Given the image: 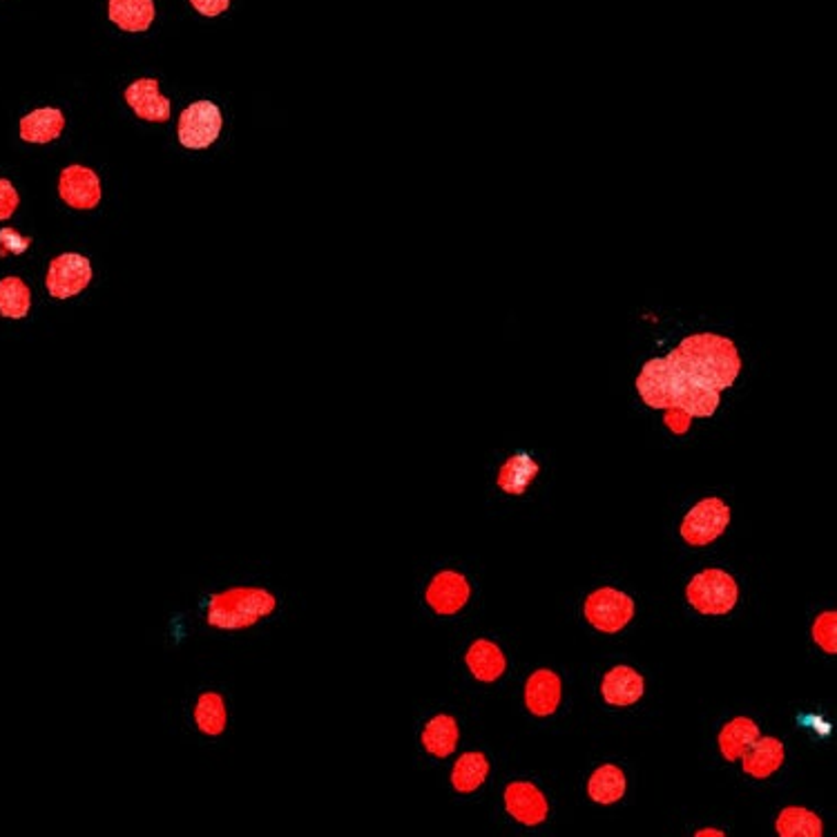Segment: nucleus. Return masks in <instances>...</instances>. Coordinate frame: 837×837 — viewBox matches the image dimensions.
Masks as SVG:
<instances>
[{
    "label": "nucleus",
    "instance_id": "nucleus-5",
    "mask_svg": "<svg viewBox=\"0 0 837 837\" xmlns=\"http://www.w3.org/2000/svg\"><path fill=\"white\" fill-rule=\"evenodd\" d=\"M730 522V507L717 498L700 500L681 522V539L693 548H704L717 541Z\"/></svg>",
    "mask_w": 837,
    "mask_h": 837
},
{
    "label": "nucleus",
    "instance_id": "nucleus-21",
    "mask_svg": "<svg viewBox=\"0 0 837 837\" xmlns=\"http://www.w3.org/2000/svg\"><path fill=\"white\" fill-rule=\"evenodd\" d=\"M65 130V117L56 108H38L21 119V139L27 143L56 141Z\"/></svg>",
    "mask_w": 837,
    "mask_h": 837
},
{
    "label": "nucleus",
    "instance_id": "nucleus-2",
    "mask_svg": "<svg viewBox=\"0 0 837 837\" xmlns=\"http://www.w3.org/2000/svg\"><path fill=\"white\" fill-rule=\"evenodd\" d=\"M279 598L264 585H231L208 596L203 621L217 632H244L271 619Z\"/></svg>",
    "mask_w": 837,
    "mask_h": 837
},
{
    "label": "nucleus",
    "instance_id": "nucleus-1",
    "mask_svg": "<svg viewBox=\"0 0 837 837\" xmlns=\"http://www.w3.org/2000/svg\"><path fill=\"white\" fill-rule=\"evenodd\" d=\"M741 357L730 338L695 333L683 338L665 357L648 360L637 375L641 400L665 411V427L683 436L693 418H711L722 405V392L735 385Z\"/></svg>",
    "mask_w": 837,
    "mask_h": 837
},
{
    "label": "nucleus",
    "instance_id": "nucleus-29",
    "mask_svg": "<svg viewBox=\"0 0 837 837\" xmlns=\"http://www.w3.org/2000/svg\"><path fill=\"white\" fill-rule=\"evenodd\" d=\"M190 5L208 19H214L231 8V0H190Z\"/></svg>",
    "mask_w": 837,
    "mask_h": 837
},
{
    "label": "nucleus",
    "instance_id": "nucleus-22",
    "mask_svg": "<svg viewBox=\"0 0 837 837\" xmlns=\"http://www.w3.org/2000/svg\"><path fill=\"white\" fill-rule=\"evenodd\" d=\"M759 737V726L748 717H735L719 730V750L726 762H737Z\"/></svg>",
    "mask_w": 837,
    "mask_h": 837
},
{
    "label": "nucleus",
    "instance_id": "nucleus-19",
    "mask_svg": "<svg viewBox=\"0 0 837 837\" xmlns=\"http://www.w3.org/2000/svg\"><path fill=\"white\" fill-rule=\"evenodd\" d=\"M459 739H461L459 722H455L451 715L431 717L425 724L420 735L425 750L438 759H447L455 750V746H459Z\"/></svg>",
    "mask_w": 837,
    "mask_h": 837
},
{
    "label": "nucleus",
    "instance_id": "nucleus-11",
    "mask_svg": "<svg viewBox=\"0 0 837 837\" xmlns=\"http://www.w3.org/2000/svg\"><path fill=\"white\" fill-rule=\"evenodd\" d=\"M125 101L139 119L150 123H166L173 117V103L159 92L157 79H136L128 86Z\"/></svg>",
    "mask_w": 837,
    "mask_h": 837
},
{
    "label": "nucleus",
    "instance_id": "nucleus-26",
    "mask_svg": "<svg viewBox=\"0 0 837 837\" xmlns=\"http://www.w3.org/2000/svg\"><path fill=\"white\" fill-rule=\"evenodd\" d=\"M835 632H837V615L833 610L822 613L815 619V624H813V639L828 654L837 652V637H835Z\"/></svg>",
    "mask_w": 837,
    "mask_h": 837
},
{
    "label": "nucleus",
    "instance_id": "nucleus-8",
    "mask_svg": "<svg viewBox=\"0 0 837 837\" xmlns=\"http://www.w3.org/2000/svg\"><path fill=\"white\" fill-rule=\"evenodd\" d=\"M470 596H472L470 581L465 579V574L453 572V570L438 572L425 590L427 605L440 617L459 615L467 605Z\"/></svg>",
    "mask_w": 837,
    "mask_h": 837
},
{
    "label": "nucleus",
    "instance_id": "nucleus-30",
    "mask_svg": "<svg viewBox=\"0 0 837 837\" xmlns=\"http://www.w3.org/2000/svg\"><path fill=\"white\" fill-rule=\"evenodd\" d=\"M715 835H717V837H724L726 833H724V830H717V828H704V830H697V833H695V837H715Z\"/></svg>",
    "mask_w": 837,
    "mask_h": 837
},
{
    "label": "nucleus",
    "instance_id": "nucleus-7",
    "mask_svg": "<svg viewBox=\"0 0 837 837\" xmlns=\"http://www.w3.org/2000/svg\"><path fill=\"white\" fill-rule=\"evenodd\" d=\"M221 125V110L214 103L195 101L179 117V143L188 150H203L219 139Z\"/></svg>",
    "mask_w": 837,
    "mask_h": 837
},
{
    "label": "nucleus",
    "instance_id": "nucleus-17",
    "mask_svg": "<svg viewBox=\"0 0 837 837\" xmlns=\"http://www.w3.org/2000/svg\"><path fill=\"white\" fill-rule=\"evenodd\" d=\"M539 472H541V465L531 459L529 453H514L500 465L496 483L505 494L520 496L529 489L531 483L537 481Z\"/></svg>",
    "mask_w": 837,
    "mask_h": 837
},
{
    "label": "nucleus",
    "instance_id": "nucleus-15",
    "mask_svg": "<svg viewBox=\"0 0 837 837\" xmlns=\"http://www.w3.org/2000/svg\"><path fill=\"white\" fill-rule=\"evenodd\" d=\"M192 722L197 730L208 737L217 739L228 730V704L225 697L219 691H203L197 695L195 706H192Z\"/></svg>",
    "mask_w": 837,
    "mask_h": 837
},
{
    "label": "nucleus",
    "instance_id": "nucleus-24",
    "mask_svg": "<svg viewBox=\"0 0 837 837\" xmlns=\"http://www.w3.org/2000/svg\"><path fill=\"white\" fill-rule=\"evenodd\" d=\"M32 309V290L21 277L0 279V316L10 320H23Z\"/></svg>",
    "mask_w": 837,
    "mask_h": 837
},
{
    "label": "nucleus",
    "instance_id": "nucleus-9",
    "mask_svg": "<svg viewBox=\"0 0 837 837\" xmlns=\"http://www.w3.org/2000/svg\"><path fill=\"white\" fill-rule=\"evenodd\" d=\"M58 197L74 210H95L101 203V179L92 168L67 166L58 179Z\"/></svg>",
    "mask_w": 837,
    "mask_h": 837
},
{
    "label": "nucleus",
    "instance_id": "nucleus-25",
    "mask_svg": "<svg viewBox=\"0 0 837 837\" xmlns=\"http://www.w3.org/2000/svg\"><path fill=\"white\" fill-rule=\"evenodd\" d=\"M775 828L782 837H822L824 824L822 819L802 806H789L780 813Z\"/></svg>",
    "mask_w": 837,
    "mask_h": 837
},
{
    "label": "nucleus",
    "instance_id": "nucleus-27",
    "mask_svg": "<svg viewBox=\"0 0 837 837\" xmlns=\"http://www.w3.org/2000/svg\"><path fill=\"white\" fill-rule=\"evenodd\" d=\"M32 238L19 235L14 228H3V231H0V257L23 255L32 246Z\"/></svg>",
    "mask_w": 837,
    "mask_h": 837
},
{
    "label": "nucleus",
    "instance_id": "nucleus-13",
    "mask_svg": "<svg viewBox=\"0 0 837 837\" xmlns=\"http://www.w3.org/2000/svg\"><path fill=\"white\" fill-rule=\"evenodd\" d=\"M646 693V681L643 676L630 668V665H617L610 672L603 676L601 683V695L610 706H632L637 704Z\"/></svg>",
    "mask_w": 837,
    "mask_h": 837
},
{
    "label": "nucleus",
    "instance_id": "nucleus-4",
    "mask_svg": "<svg viewBox=\"0 0 837 837\" xmlns=\"http://www.w3.org/2000/svg\"><path fill=\"white\" fill-rule=\"evenodd\" d=\"M585 619L598 632L615 635L624 630L635 617V601L615 587H598L594 590L583 605Z\"/></svg>",
    "mask_w": 837,
    "mask_h": 837
},
{
    "label": "nucleus",
    "instance_id": "nucleus-23",
    "mask_svg": "<svg viewBox=\"0 0 837 837\" xmlns=\"http://www.w3.org/2000/svg\"><path fill=\"white\" fill-rule=\"evenodd\" d=\"M489 775V762L483 752H465L459 757V762L453 764L451 771V786L459 793H474L478 791Z\"/></svg>",
    "mask_w": 837,
    "mask_h": 837
},
{
    "label": "nucleus",
    "instance_id": "nucleus-28",
    "mask_svg": "<svg viewBox=\"0 0 837 837\" xmlns=\"http://www.w3.org/2000/svg\"><path fill=\"white\" fill-rule=\"evenodd\" d=\"M19 203H21V197L16 188L12 186V181L0 179V221L10 219L16 212Z\"/></svg>",
    "mask_w": 837,
    "mask_h": 837
},
{
    "label": "nucleus",
    "instance_id": "nucleus-12",
    "mask_svg": "<svg viewBox=\"0 0 837 837\" xmlns=\"http://www.w3.org/2000/svg\"><path fill=\"white\" fill-rule=\"evenodd\" d=\"M563 686L561 676L552 670H537L531 672L525 683V706L531 715L537 717H550L557 713L561 704Z\"/></svg>",
    "mask_w": 837,
    "mask_h": 837
},
{
    "label": "nucleus",
    "instance_id": "nucleus-14",
    "mask_svg": "<svg viewBox=\"0 0 837 837\" xmlns=\"http://www.w3.org/2000/svg\"><path fill=\"white\" fill-rule=\"evenodd\" d=\"M744 773L755 780H767L778 773L786 759V748L778 737H757L741 755Z\"/></svg>",
    "mask_w": 837,
    "mask_h": 837
},
{
    "label": "nucleus",
    "instance_id": "nucleus-3",
    "mask_svg": "<svg viewBox=\"0 0 837 837\" xmlns=\"http://www.w3.org/2000/svg\"><path fill=\"white\" fill-rule=\"evenodd\" d=\"M686 598L702 615H728L739 601V587L728 572L711 568L691 581Z\"/></svg>",
    "mask_w": 837,
    "mask_h": 837
},
{
    "label": "nucleus",
    "instance_id": "nucleus-6",
    "mask_svg": "<svg viewBox=\"0 0 837 837\" xmlns=\"http://www.w3.org/2000/svg\"><path fill=\"white\" fill-rule=\"evenodd\" d=\"M92 282V264L88 257L63 253L49 262L45 286L54 299H69L84 293Z\"/></svg>",
    "mask_w": 837,
    "mask_h": 837
},
{
    "label": "nucleus",
    "instance_id": "nucleus-10",
    "mask_svg": "<svg viewBox=\"0 0 837 837\" xmlns=\"http://www.w3.org/2000/svg\"><path fill=\"white\" fill-rule=\"evenodd\" d=\"M505 808L516 822L525 826L543 824L550 813V804L543 791L531 782H511L505 789Z\"/></svg>",
    "mask_w": 837,
    "mask_h": 837
},
{
    "label": "nucleus",
    "instance_id": "nucleus-16",
    "mask_svg": "<svg viewBox=\"0 0 837 837\" xmlns=\"http://www.w3.org/2000/svg\"><path fill=\"white\" fill-rule=\"evenodd\" d=\"M110 21L123 32H147L155 23V0H110Z\"/></svg>",
    "mask_w": 837,
    "mask_h": 837
},
{
    "label": "nucleus",
    "instance_id": "nucleus-20",
    "mask_svg": "<svg viewBox=\"0 0 837 837\" xmlns=\"http://www.w3.org/2000/svg\"><path fill=\"white\" fill-rule=\"evenodd\" d=\"M626 789H628L626 773L615 764L598 767L587 780V795L601 806L617 804L626 795Z\"/></svg>",
    "mask_w": 837,
    "mask_h": 837
},
{
    "label": "nucleus",
    "instance_id": "nucleus-18",
    "mask_svg": "<svg viewBox=\"0 0 837 837\" xmlns=\"http://www.w3.org/2000/svg\"><path fill=\"white\" fill-rule=\"evenodd\" d=\"M465 663H467L470 672L478 681H485V683L500 679L507 670V659H505L503 650L489 639L474 641L465 654Z\"/></svg>",
    "mask_w": 837,
    "mask_h": 837
}]
</instances>
